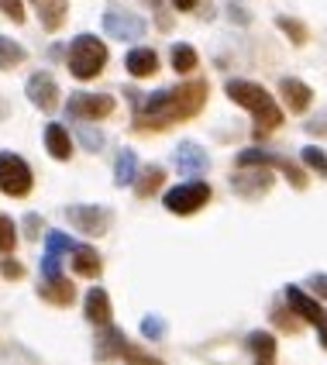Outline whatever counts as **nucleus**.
<instances>
[{
    "mask_svg": "<svg viewBox=\"0 0 327 365\" xmlns=\"http://www.w3.org/2000/svg\"><path fill=\"white\" fill-rule=\"evenodd\" d=\"M138 110H135V128L138 131H162L169 124H180L190 121L204 110L207 103V83L204 80H193L183 83V86H169V90H155L152 97H138L131 93Z\"/></svg>",
    "mask_w": 327,
    "mask_h": 365,
    "instance_id": "nucleus-1",
    "label": "nucleus"
},
{
    "mask_svg": "<svg viewBox=\"0 0 327 365\" xmlns=\"http://www.w3.org/2000/svg\"><path fill=\"white\" fill-rule=\"evenodd\" d=\"M224 93H227V101L242 103L245 110H251V118H255V138H266V135H272L283 124V110H279V103L272 101V93H269L266 86H259V83H251V80H227Z\"/></svg>",
    "mask_w": 327,
    "mask_h": 365,
    "instance_id": "nucleus-2",
    "label": "nucleus"
},
{
    "mask_svg": "<svg viewBox=\"0 0 327 365\" xmlns=\"http://www.w3.org/2000/svg\"><path fill=\"white\" fill-rule=\"evenodd\" d=\"M103 66H107V45L93 35H80V38L69 45V73L76 80H93L100 76Z\"/></svg>",
    "mask_w": 327,
    "mask_h": 365,
    "instance_id": "nucleus-3",
    "label": "nucleus"
},
{
    "mask_svg": "<svg viewBox=\"0 0 327 365\" xmlns=\"http://www.w3.org/2000/svg\"><path fill=\"white\" fill-rule=\"evenodd\" d=\"M31 169L28 163L14 155V152H0V190L7 193V197H24V193H31Z\"/></svg>",
    "mask_w": 327,
    "mask_h": 365,
    "instance_id": "nucleus-4",
    "label": "nucleus"
},
{
    "mask_svg": "<svg viewBox=\"0 0 327 365\" xmlns=\"http://www.w3.org/2000/svg\"><path fill=\"white\" fill-rule=\"evenodd\" d=\"M165 210L169 214H180V217H186V214H197L200 207H207L210 203V186L207 182H183V186H176V190H169L165 193Z\"/></svg>",
    "mask_w": 327,
    "mask_h": 365,
    "instance_id": "nucleus-5",
    "label": "nucleus"
},
{
    "mask_svg": "<svg viewBox=\"0 0 327 365\" xmlns=\"http://www.w3.org/2000/svg\"><path fill=\"white\" fill-rule=\"evenodd\" d=\"M238 165H266V169H279V173H286V180L293 182L296 190H307V173H303L296 163H289V159L276 155V152H266V148H245V152L238 155Z\"/></svg>",
    "mask_w": 327,
    "mask_h": 365,
    "instance_id": "nucleus-6",
    "label": "nucleus"
},
{
    "mask_svg": "<svg viewBox=\"0 0 327 365\" xmlns=\"http://www.w3.org/2000/svg\"><path fill=\"white\" fill-rule=\"evenodd\" d=\"M66 221L73 224L76 231H83V235L100 238L103 231L110 227L114 214L107 207H97V203H73V207H66Z\"/></svg>",
    "mask_w": 327,
    "mask_h": 365,
    "instance_id": "nucleus-7",
    "label": "nucleus"
},
{
    "mask_svg": "<svg viewBox=\"0 0 327 365\" xmlns=\"http://www.w3.org/2000/svg\"><path fill=\"white\" fill-rule=\"evenodd\" d=\"M114 97L110 93H73L69 103H66V110H69V118H80V121H100V118H110L114 114Z\"/></svg>",
    "mask_w": 327,
    "mask_h": 365,
    "instance_id": "nucleus-8",
    "label": "nucleus"
},
{
    "mask_svg": "<svg viewBox=\"0 0 327 365\" xmlns=\"http://www.w3.org/2000/svg\"><path fill=\"white\" fill-rule=\"evenodd\" d=\"M93 355L97 359H131V362H152L148 355H145L142 348L128 345V338H124V331H114V327L107 324L100 338H97V348H93Z\"/></svg>",
    "mask_w": 327,
    "mask_h": 365,
    "instance_id": "nucleus-9",
    "label": "nucleus"
},
{
    "mask_svg": "<svg viewBox=\"0 0 327 365\" xmlns=\"http://www.w3.org/2000/svg\"><path fill=\"white\" fill-rule=\"evenodd\" d=\"M28 101L35 103L38 110L52 114V110L59 107V83L52 80L48 73H35V76H28Z\"/></svg>",
    "mask_w": 327,
    "mask_h": 365,
    "instance_id": "nucleus-10",
    "label": "nucleus"
},
{
    "mask_svg": "<svg viewBox=\"0 0 327 365\" xmlns=\"http://www.w3.org/2000/svg\"><path fill=\"white\" fill-rule=\"evenodd\" d=\"M269 186H272V173H266V165H259V169L242 165V173L231 176V190L242 193V197H259V193H266Z\"/></svg>",
    "mask_w": 327,
    "mask_h": 365,
    "instance_id": "nucleus-11",
    "label": "nucleus"
},
{
    "mask_svg": "<svg viewBox=\"0 0 327 365\" xmlns=\"http://www.w3.org/2000/svg\"><path fill=\"white\" fill-rule=\"evenodd\" d=\"M103 31L107 35H114V38H142L145 35V21L138 14H124V11H110L107 18H103Z\"/></svg>",
    "mask_w": 327,
    "mask_h": 365,
    "instance_id": "nucleus-12",
    "label": "nucleus"
},
{
    "mask_svg": "<svg viewBox=\"0 0 327 365\" xmlns=\"http://www.w3.org/2000/svg\"><path fill=\"white\" fill-rule=\"evenodd\" d=\"M172 159H176V169L186 173V176H200V173H207V165H210L207 152L197 142H180L176 152H172Z\"/></svg>",
    "mask_w": 327,
    "mask_h": 365,
    "instance_id": "nucleus-13",
    "label": "nucleus"
},
{
    "mask_svg": "<svg viewBox=\"0 0 327 365\" xmlns=\"http://www.w3.org/2000/svg\"><path fill=\"white\" fill-rule=\"evenodd\" d=\"M286 304H289V310H293L296 317H303V321H310V324H317V321L324 317L321 304H317L310 293H303L300 286H286Z\"/></svg>",
    "mask_w": 327,
    "mask_h": 365,
    "instance_id": "nucleus-14",
    "label": "nucleus"
},
{
    "mask_svg": "<svg viewBox=\"0 0 327 365\" xmlns=\"http://www.w3.org/2000/svg\"><path fill=\"white\" fill-rule=\"evenodd\" d=\"M31 7L38 11V21L45 31H59L69 14V0H31Z\"/></svg>",
    "mask_w": 327,
    "mask_h": 365,
    "instance_id": "nucleus-15",
    "label": "nucleus"
},
{
    "mask_svg": "<svg viewBox=\"0 0 327 365\" xmlns=\"http://www.w3.org/2000/svg\"><path fill=\"white\" fill-rule=\"evenodd\" d=\"M279 90H283V101H286V107L293 114H303L310 107V101H313V90L303 80H293V76H286L279 83Z\"/></svg>",
    "mask_w": 327,
    "mask_h": 365,
    "instance_id": "nucleus-16",
    "label": "nucleus"
},
{
    "mask_svg": "<svg viewBox=\"0 0 327 365\" xmlns=\"http://www.w3.org/2000/svg\"><path fill=\"white\" fill-rule=\"evenodd\" d=\"M124 66H128V73H131L135 80H145V76H155V73H159V56H155L152 48H131Z\"/></svg>",
    "mask_w": 327,
    "mask_h": 365,
    "instance_id": "nucleus-17",
    "label": "nucleus"
},
{
    "mask_svg": "<svg viewBox=\"0 0 327 365\" xmlns=\"http://www.w3.org/2000/svg\"><path fill=\"white\" fill-rule=\"evenodd\" d=\"M86 321L97 327L110 324V297L103 293L100 286H93V289L86 293Z\"/></svg>",
    "mask_w": 327,
    "mask_h": 365,
    "instance_id": "nucleus-18",
    "label": "nucleus"
},
{
    "mask_svg": "<svg viewBox=\"0 0 327 365\" xmlns=\"http://www.w3.org/2000/svg\"><path fill=\"white\" fill-rule=\"evenodd\" d=\"M38 293L48 300V304H59V307H66V304H73V300H76V286L69 283V279H62V276H48V279L41 283Z\"/></svg>",
    "mask_w": 327,
    "mask_h": 365,
    "instance_id": "nucleus-19",
    "label": "nucleus"
},
{
    "mask_svg": "<svg viewBox=\"0 0 327 365\" xmlns=\"http://www.w3.org/2000/svg\"><path fill=\"white\" fill-rule=\"evenodd\" d=\"M45 145H48V155L59 159V163H66V159L73 155V138L66 135L62 124H48V128H45Z\"/></svg>",
    "mask_w": 327,
    "mask_h": 365,
    "instance_id": "nucleus-20",
    "label": "nucleus"
},
{
    "mask_svg": "<svg viewBox=\"0 0 327 365\" xmlns=\"http://www.w3.org/2000/svg\"><path fill=\"white\" fill-rule=\"evenodd\" d=\"M69 252H73V269H76L80 276H86V279L100 276V255H97L90 245H73Z\"/></svg>",
    "mask_w": 327,
    "mask_h": 365,
    "instance_id": "nucleus-21",
    "label": "nucleus"
},
{
    "mask_svg": "<svg viewBox=\"0 0 327 365\" xmlns=\"http://www.w3.org/2000/svg\"><path fill=\"white\" fill-rule=\"evenodd\" d=\"M248 351L262 365L276 362V338H272L269 331H251V334H248Z\"/></svg>",
    "mask_w": 327,
    "mask_h": 365,
    "instance_id": "nucleus-22",
    "label": "nucleus"
},
{
    "mask_svg": "<svg viewBox=\"0 0 327 365\" xmlns=\"http://www.w3.org/2000/svg\"><path fill=\"white\" fill-rule=\"evenodd\" d=\"M165 173L159 165H148V169H138V176H135V190H138V197H152L159 186H162Z\"/></svg>",
    "mask_w": 327,
    "mask_h": 365,
    "instance_id": "nucleus-23",
    "label": "nucleus"
},
{
    "mask_svg": "<svg viewBox=\"0 0 327 365\" xmlns=\"http://www.w3.org/2000/svg\"><path fill=\"white\" fill-rule=\"evenodd\" d=\"M138 176V155L131 152V148H124L121 155H118V173H114V182L118 186H131Z\"/></svg>",
    "mask_w": 327,
    "mask_h": 365,
    "instance_id": "nucleus-24",
    "label": "nucleus"
},
{
    "mask_svg": "<svg viewBox=\"0 0 327 365\" xmlns=\"http://www.w3.org/2000/svg\"><path fill=\"white\" fill-rule=\"evenodd\" d=\"M169 56H172V69H176V73H193V69H197V48H193V45H186V41H180V45H172V52H169Z\"/></svg>",
    "mask_w": 327,
    "mask_h": 365,
    "instance_id": "nucleus-25",
    "label": "nucleus"
},
{
    "mask_svg": "<svg viewBox=\"0 0 327 365\" xmlns=\"http://www.w3.org/2000/svg\"><path fill=\"white\" fill-rule=\"evenodd\" d=\"M21 62H24V48H21L18 41H11V38L0 35V69H14Z\"/></svg>",
    "mask_w": 327,
    "mask_h": 365,
    "instance_id": "nucleus-26",
    "label": "nucleus"
},
{
    "mask_svg": "<svg viewBox=\"0 0 327 365\" xmlns=\"http://www.w3.org/2000/svg\"><path fill=\"white\" fill-rule=\"evenodd\" d=\"M276 24H279V28L286 31L293 45H303V41H307V35H310V31H307V24H303V21L286 18V14H279V18H276Z\"/></svg>",
    "mask_w": 327,
    "mask_h": 365,
    "instance_id": "nucleus-27",
    "label": "nucleus"
},
{
    "mask_svg": "<svg viewBox=\"0 0 327 365\" xmlns=\"http://www.w3.org/2000/svg\"><path fill=\"white\" fill-rule=\"evenodd\" d=\"M18 242V231H14V221L7 214H0V255H7Z\"/></svg>",
    "mask_w": 327,
    "mask_h": 365,
    "instance_id": "nucleus-28",
    "label": "nucleus"
},
{
    "mask_svg": "<svg viewBox=\"0 0 327 365\" xmlns=\"http://www.w3.org/2000/svg\"><path fill=\"white\" fill-rule=\"evenodd\" d=\"M142 334L148 338V341H159V338H165V321L159 317V314H148V317H142Z\"/></svg>",
    "mask_w": 327,
    "mask_h": 365,
    "instance_id": "nucleus-29",
    "label": "nucleus"
},
{
    "mask_svg": "<svg viewBox=\"0 0 327 365\" xmlns=\"http://www.w3.org/2000/svg\"><path fill=\"white\" fill-rule=\"evenodd\" d=\"M59 259H62V252L56 245H48V248H45V259H41V276H45V279H48V276H59Z\"/></svg>",
    "mask_w": 327,
    "mask_h": 365,
    "instance_id": "nucleus-30",
    "label": "nucleus"
},
{
    "mask_svg": "<svg viewBox=\"0 0 327 365\" xmlns=\"http://www.w3.org/2000/svg\"><path fill=\"white\" fill-rule=\"evenodd\" d=\"M80 142H83V148H86V152H100V148H103V135H100V131H93L90 124H80Z\"/></svg>",
    "mask_w": 327,
    "mask_h": 365,
    "instance_id": "nucleus-31",
    "label": "nucleus"
},
{
    "mask_svg": "<svg viewBox=\"0 0 327 365\" xmlns=\"http://www.w3.org/2000/svg\"><path fill=\"white\" fill-rule=\"evenodd\" d=\"M303 163H307L310 169H321V173H327V152H321L317 145H307V148H303Z\"/></svg>",
    "mask_w": 327,
    "mask_h": 365,
    "instance_id": "nucleus-32",
    "label": "nucleus"
},
{
    "mask_svg": "<svg viewBox=\"0 0 327 365\" xmlns=\"http://www.w3.org/2000/svg\"><path fill=\"white\" fill-rule=\"evenodd\" d=\"M0 11L14 21V24H21V21H24V7H21V0H0Z\"/></svg>",
    "mask_w": 327,
    "mask_h": 365,
    "instance_id": "nucleus-33",
    "label": "nucleus"
},
{
    "mask_svg": "<svg viewBox=\"0 0 327 365\" xmlns=\"http://www.w3.org/2000/svg\"><path fill=\"white\" fill-rule=\"evenodd\" d=\"M0 272H4L7 279H21V276H24V265L14 262V259H0Z\"/></svg>",
    "mask_w": 327,
    "mask_h": 365,
    "instance_id": "nucleus-34",
    "label": "nucleus"
},
{
    "mask_svg": "<svg viewBox=\"0 0 327 365\" xmlns=\"http://www.w3.org/2000/svg\"><path fill=\"white\" fill-rule=\"evenodd\" d=\"M310 293H317V297H324L327 300V276L324 272H317V276L310 279Z\"/></svg>",
    "mask_w": 327,
    "mask_h": 365,
    "instance_id": "nucleus-35",
    "label": "nucleus"
},
{
    "mask_svg": "<svg viewBox=\"0 0 327 365\" xmlns=\"http://www.w3.org/2000/svg\"><path fill=\"white\" fill-rule=\"evenodd\" d=\"M24 227H28V238H38V231L45 224H41L38 214H28V217H24Z\"/></svg>",
    "mask_w": 327,
    "mask_h": 365,
    "instance_id": "nucleus-36",
    "label": "nucleus"
},
{
    "mask_svg": "<svg viewBox=\"0 0 327 365\" xmlns=\"http://www.w3.org/2000/svg\"><path fill=\"white\" fill-rule=\"evenodd\" d=\"M172 7H176V11H193L197 0H172Z\"/></svg>",
    "mask_w": 327,
    "mask_h": 365,
    "instance_id": "nucleus-37",
    "label": "nucleus"
},
{
    "mask_svg": "<svg viewBox=\"0 0 327 365\" xmlns=\"http://www.w3.org/2000/svg\"><path fill=\"white\" fill-rule=\"evenodd\" d=\"M317 331H321V345L327 348V314L321 317V321H317Z\"/></svg>",
    "mask_w": 327,
    "mask_h": 365,
    "instance_id": "nucleus-38",
    "label": "nucleus"
},
{
    "mask_svg": "<svg viewBox=\"0 0 327 365\" xmlns=\"http://www.w3.org/2000/svg\"><path fill=\"white\" fill-rule=\"evenodd\" d=\"M148 7H155V11H159V0H148Z\"/></svg>",
    "mask_w": 327,
    "mask_h": 365,
    "instance_id": "nucleus-39",
    "label": "nucleus"
}]
</instances>
